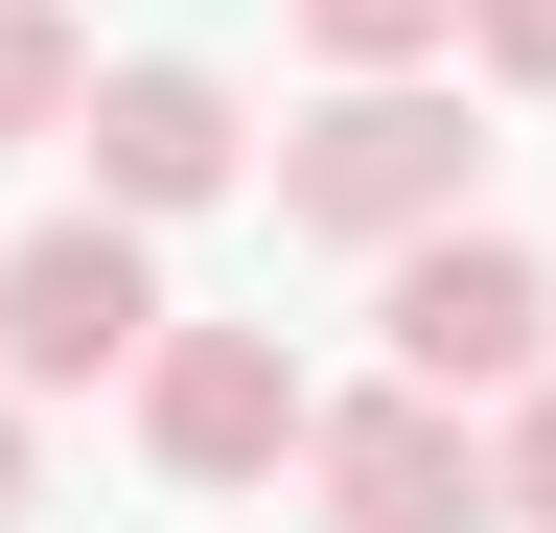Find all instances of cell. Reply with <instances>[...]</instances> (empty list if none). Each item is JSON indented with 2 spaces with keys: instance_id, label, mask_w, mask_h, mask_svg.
<instances>
[{
  "instance_id": "cell-1",
  "label": "cell",
  "mask_w": 556,
  "mask_h": 533,
  "mask_svg": "<svg viewBox=\"0 0 556 533\" xmlns=\"http://www.w3.org/2000/svg\"><path fill=\"white\" fill-rule=\"evenodd\" d=\"M464 186H486V140H464V93H441V71H325V116L278 140V232L394 255V232H441Z\"/></svg>"
},
{
  "instance_id": "cell-2",
  "label": "cell",
  "mask_w": 556,
  "mask_h": 533,
  "mask_svg": "<svg viewBox=\"0 0 556 533\" xmlns=\"http://www.w3.org/2000/svg\"><path fill=\"white\" fill-rule=\"evenodd\" d=\"M371 325H394L417 394H533V371H556V255L486 232V210H441V232L371 255Z\"/></svg>"
},
{
  "instance_id": "cell-3",
  "label": "cell",
  "mask_w": 556,
  "mask_h": 533,
  "mask_svg": "<svg viewBox=\"0 0 556 533\" xmlns=\"http://www.w3.org/2000/svg\"><path fill=\"white\" fill-rule=\"evenodd\" d=\"M302 510H325V533H510V487H486V394H417V371L325 394V418H302Z\"/></svg>"
},
{
  "instance_id": "cell-4",
  "label": "cell",
  "mask_w": 556,
  "mask_h": 533,
  "mask_svg": "<svg viewBox=\"0 0 556 533\" xmlns=\"http://www.w3.org/2000/svg\"><path fill=\"white\" fill-rule=\"evenodd\" d=\"M139 348H163V232H139V210L0 232V371H24V394H116Z\"/></svg>"
},
{
  "instance_id": "cell-5",
  "label": "cell",
  "mask_w": 556,
  "mask_h": 533,
  "mask_svg": "<svg viewBox=\"0 0 556 533\" xmlns=\"http://www.w3.org/2000/svg\"><path fill=\"white\" fill-rule=\"evenodd\" d=\"M116 394H139V464H163V487H278L302 418H325L278 325H186V302H163V348H139Z\"/></svg>"
},
{
  "instance_id": "cell-6",
  "label": "cell",
  "mask_w": 556,
  "mask_h": 533,
  "mask_svg": "<svg viewBox=\"0 0 556 533\" xmlns=\"http://www.w3.org/2000/svg\"><path fill=\"white\" fill-rule=\"evenodd\" d=\"M70 140H93V210H139V232H186V210L255 186V116H232V71H186V47H116V71L70 93Z\"/></svg>"
},
{
  "instance_id": "cell-7",
  "label": "cell",
  "mask_w": 556,
  "mask_h": 533,
  "mask_svg": "<svg viewBox=\"0 0 556 533\" xmlns=\"http://www.w3.org/2000/svg\"><path fill=\"white\" fill-rule=\"evenodd\" d=\"M70 93H93V24L70 0H0V140H70Z\"/></svg>"
},
{
  "instance_id": "cell-8",
  "label": "cell",
  "mask_w": 556,
  "mask_h": 533,
  "mask_svg": "<svg viewBox=\"0 0 556 533\" xmlns=\"http://www.w3.org/2000/svg\"><path fill=\"white\" fill-rule=\"evenodd\" d=\"M278 24H302L325 71H441V47H464V0H278Z\"/></svg>"
},
{
  "instance_id": "cell-9",
  "label": "cell",
  "mask_w": 556,
  "mask_h": 533,
  "mask_svg": "<svg viewBox=\"0 0 556 533\" xmlns=\"http://www.w3.org/2000/svg\"><path fill=\"white\" fill-rule=\"evenodd\" d=\"M486 487H510V533H556V371L486 394Z\"/></svg>"
},
{
  "instance_id": "cell-10",
  "label": "cell",
  "mask_w": 556,
  "mask_h": 533,
  "mask_svg": "<svg viewBox=\"0 0 556 533\" xmlns=\"http://www.w3.org/2000/svg\"><path fill=\"white\" fill-rule=\"evenodd\" d=\"M464 71L486 93H556V0H464Z\"/></svg>"
},
{
  "instance_id": "cell-11",
  "label": "cell",
  "mask_w": 556,
  "mask_h": 533,
  "mask_svg": "<svg viewBox=\"0 0 556 533\" xmlns=\"http://www.w3.org/2000/svg\"><path fill=\"white\" fill-rule=\"evenodd\" d=\"M24 487H47V394L0 371V533H24Z\"/></svg>"
}]
</instances>
